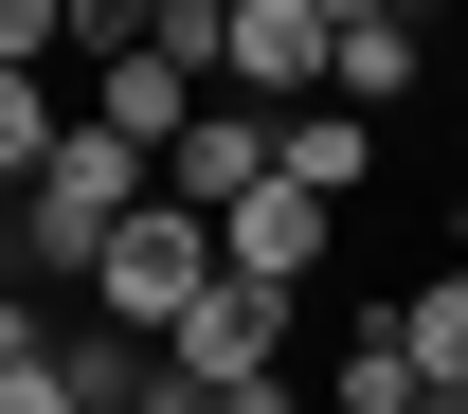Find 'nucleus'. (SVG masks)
I'll use <instances>...</instances> for the list:
<instances>
[{
    "label": "nucleus",
    "mask_w": 468,
    "mask_h": 414,
    "mask_svg": "<svg viewBox=\"0 0 468 414\" xmlns=\"http://www.w3.org/2000/svg\"><path fill=\"white\" fill-rule=\"evenodd\" d=\"M198 289H217V235H198L180 198H144V217H126V235L90 252V324H109V343H163V324H180Z\"/></svg>",
    "instance_id": "f257e3e1"
},
{
    "label": "nucleus",
    "mask_w": 468,
    "mask_h": 414,
    "mask_svg": "<svg viewBox=\"0 0 468 414\" xmlns=\"http://www.w3.org/2000/svg\"><path fill=\"white\" fill-rule=\"evenodd\" d=\"M163 378H180V397H234V378H289V289H234V271H217V289H198V306L163 324Z\"/></svg>",
    "instance_id": "f03ea898"
},
{
    "label": "nucleus",
    "mask_w": 468,
    "mask_h": 414,
    "mask_svg": "<svg viewBox=\"0 0 468 414\" xmlns=\"http://www.w3.org/2000/svg\"><path fill=\"white\" fill-rule=\"evenodd\" d=\"M198 235H217V271H234V289H289V306H306V271L343 252V217H324L306 180H252V198H234V217H198Z\"/></svg>",
    "instance_id": "7ed1b4c3"
},
{
    "label": "nucleus",
    "mask_w": 468,
    "mask_h": 414,
    "mask_svg": "<svg viewBox=\"0 0 468 414\" xmlns=\"http://www.w3.org/2000/svg\"><path fill=\"white\" fill-rule=\"evenodd\" d=\"M252 180H271V109H234V90H217V109L163 144V198H180V217H234Z\"/></svg>",
    "instance_id": "20e7f679"
},
{
    "label": "nucleus",
    "mask_w": 468,
    "mask_h": 414,
    "mask_svg": "<svg viewBox=\"0 0 468 414\" xmlns=\"http://www.w3.org/2000/svg\"><path fill=\"white\" fill-rule=\"evenodd\" d=\"M72 109L109 126V144H144V163H163V144H180V126H198V109H217V90H198V72H180V55H109V72H90V90H72Z\"/></svg>",
    "instance_id": "39448f33"
},
{
    "label": "nucleus",
    "mask_w": 468,
    "mask_h": 414,
    "mask_svg": "<svg viewBox=\"0 0 468 414\" xmlns=\"http://www.w3.org/2000/svg\"><path fill=\"white\" fill-rule=\"evenodd\" d=\"M397 90H432V18H343V37H324V109H397Z\"/></svg>",
    "instance_id": "423d86ee"
},
{
    "label": "nucleus",
    "mask_w": 468,
    "mask_h": 414,
    "mask_svg": "<svg viewBox=\"0 0 468 414\" xmlns=\"http://www.w3.org/2000/svg\"><path fill=\"white\" fill-rule=\"evenodd\" d=\"M271 180H306V198L343 217L360 180H378V126H360V109H289V126H271Z\"/></svg>",
    "instance_id": "0eeeda50"
},
{
    "label": "nucleus",
    "mask_w": 468,
    "mask_h": 414,
    "mask_svg": "<svg viewBox=\"0 0 468 414\" xmlns=\"http://www.w3.org/2000/svg\"><path fill=\"white\" fill-rule=\"evenodd\" d=\"M397 343L432 397H468V271H432V289H397Z\"/></svg>",
    "instance_id": "6e6552de"
},
{
    "label": "nucleus",
    "mask_w": 468,
    "mask_h": 414,
    "mask_svg": "<svg viewBox=\"0 0 468 414\" xmlns=\"http://www.w3.org/2000/svg\"><path fill=\"white\" fill-rule=\"evenodd\" d=\"M343 414H432V378H414V343H397V306L343 343Z\"/></svg>",
    "instance_id": "1a4fd4ad"
},
{
    "label": "nucleus",
    "mask_w": 468,
    "mask_h": 414,
    "mask_svg": "<svg viewBox=\"0 0 468 414\" xmlns=\"http://www.w3.org/2000/svg\"><path fill=\"white\" fill-rule=\"evenodd\" d=\"M55 126H72L55 72H0V180H37V163H55Z\"/></svg>",
    "instance_id": "9d476101"
},
{
    "label": "nucleus",
    "mask_w": 468,
    "mask_h": 414,
    "mask_svg": "<svg viewBox=\"0 0 468 414\" xmlns=\"http://www.w3.org/2000/svg\"><path fill=\"white\" fill-rule=\"evenodd\" d=\"M144 37H163V0H55V55H72V72L144 55Z\"/></svg>",
    "instance_id": "9b49d317"
},
{
    "label": "nucleus",
    "mask_w": 468,
    "mask_h": 414,
    "mask_svg": "<svg viewBox=\"0 0 468 414\" xmlns=\"http://www.w3.org/2000/svg\"><path fill=\"white\" fill-rule=\"evenodd\" d=\"M0 72H55V0H0Z\"/></svg>",
    "instance_id": "f8f14e48"
},
{
    "label": "nucleus",
    "mask_w": 468,
    "mask_h": 414,
    "mask_svg": "<svg viewBox=\"0 0 468 414\" xmlns=\"http://www.w3.org/2000/svg\"><path fill=\"white\" fill-rule=\"evenodd\" d=\"M18 360H55V306L37 289H0V378H18Z\"/></svg>",
    "instance_id": "ddd939ff"
},
{
    "label": "nucleus",
    "mask_w": 468,
    "mask_h": 414,
    "mask_svg": "<svg viewBox=\"0 0 468 414\" xmlns=\"http://www.w3.org/2000/svg\"><path fill=\"white\" fill-rule=\"evenodd\" d=\"M0 414H72V378H55V360H18V378H0Z\"/></svg>",
    "instance_id": "4468645a"
},
{
    "label": "nucleus",
    "mask_w": 468,
    "mask_h": 414,
    "mask_svg": "<svg viewBox=\"0 0 468 414\" xmlns=\"http://www.w3.org/2000/svg\"><path fill=\"white\" fill-rule=\"evenodd\" d=\"M198 414H306V397H289V378H234V397H198Z\"/></svg>",
    "instance_id": "2eb2a0df"
},
{
    "label": "nucleus",
    "mask_w": 468,
    "mask_h": 414,
    "mask_svg": "<svg viewBox=\"0 0 468 414\" xmlns=\"http://www.w3.org/2000/svg\"><path fill=\"white\" fill-rule=\"evenodd\" d=\"M0 289H18V180H0Z\"/></svg>",
    "instance_id": "dca6fc26"
},
{
    "label": "nucleus",
    "mask_w": 468,
    "mask_h": 414,
    "mask_svg": "<svg viewBox=\"0 0 468 414\" xmlns=\"http://www.w3.org/2000/svg\"><path fill=\"white\" fill-rule=\"evenodd\" d=\"M144 414H198V397H144Z\"/></svg>",
    "instance_id": "f3484780"
},
{
    "label": "nucleus",
    "mask_w": 468,
    "mask_h": 414,
    "mask_svg": "<svg viewBox=\"0 0 468 414\" xmlns=\"http://www.w3.org/2000/svg\"><path fill=\"white\" fill-rule=\"evenodd\" d=\"M198 18H234V0H198Z\"/></svg>",
    "instance_id": "a211bd4d"
},
{
    "label": "nucleus",
    "mask_w": 468,
    "mask_h": 414,
    "mask_svg": "<svg viewBox=\"0 0 468 414\" xmlns=\"http://www.w3.org/2000/svg\"><path fill=\"white\" fill-rule=\"evenodd\" d=\"M451 163H468V126H451Z\"/></svg>",
    "instance_id": "6ab92c4d"
},
{
    "label": "nucleus",
    "mask_w": 468,
    "mask_h": 414,
    "mask_svg": "<svg viewBox=\"0 0 468 414\" xmlns=\"http://www.w3.org/2000/svg\"><path fill=\"white\" fill-rule=\"evenodd\" d=\"M432 414H468V397H432Z\"/></svg>",
    "instance_id": "aec40b11"
}]
</instances>
